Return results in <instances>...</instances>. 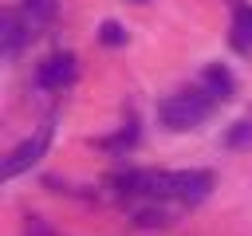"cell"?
<instances>
[{
    "label": "cell",
    "instance_id": "cell-12",
    "mask_svg": "<svg viewBox=\"0 0 252 236\" xmlns=\"http://www.w3.org/2000/svg\"><path fill=\"white\" fill-rule=\"evenodd\" d=\"M134 4H142V0H134Z\"/></svg>",
    "mask_w": 252,
    "mask_h": 236
},
{
    "label": "cell",
    "instance_id": "cell-7",
    "mask_svg": "<svg viewBox=\"0 0 252 236\" xmlns=\"http://www.w3.org/2000/svg\"><path fill=\"white\" fill-rule=\"evenodd\" d=\"M232 47L252 51V8H240L232 20Z\"/></svg>",
    "mask_w": 252,
    "mask_h": 236
},
{
    "label": "cell",
    "instance_id": "cell-2",
    "mask_svg": "<svg viewBox=\"0 0 252 236\" xmlns=\"http://www.w3.org/2000/svg\"><path fill=\"white\" fill-rule=\"evenodd\" d=\"M217 106H220V102H217V98L209 94V87L201 83V87H185V90L161 98V102H158V118H161L165 130H197Z\"/></svg>",
    "mask_w": 252,
    "mask_h": 236
},
{
    "label": "cell",
    "instance_id": "cell-11",
    "mask_svg": "<svg viewBox=\"0 0 252 236\" xmlns=\"http://www.w3.org/2000/svg\"><path fill=\"white\" fill-rule=\"evenodd\" d=\"M24 236H59L55 228H47V220H39V216H28V228H24Z\"/></svg>",
    "mask_w": 252,
    "mask_h": 236
},
{
    "label": "cell",
    "instance_id": "cell-10",
    "mask_svg": "<svg viewBox=\"0 0 252 236\" xmlns=\"http://www.w3.org/2000/svg\"><path fill=\"white\" fill-rule=\"evenodd\" d=\"M224 142H228V146H252V122H236Z\"/></svg>",
    "mask_w": 252,
    "mask_h": 236
},
{
    "label": "cell",
    "instance_id": "cell-5",
    "mask_svg": "<svg viewBox=\"0 0 252 236\" xmlns=\"http://www.w3.org/2000/svg\"><path fill=\"white\" fill-rule=\"evenodd\" d=\"M32 39V20L16 8H0V55H16Z\"/></svg>",
    "mask_w": 252,
    "mask_h": 236
},
{
    "label": "cell",
    "instance_id": "cell-4",
    "mask_svg": "<svg viewBox=\"0 0 252 236\" xmlns=\"http://www.w3.org/2000/svg\"><path fill=\"white\" fill-rule=\"evenodd\" d=\"M75 75H79V59H75L71 51H55V55H47V59L39 63L35 83L47 87V90H63V87L75 83Z\"/></svg>",
    "mask_w": 252,
    "mask_h": 236
},
{
    "label": "cell",
    "instance_id": "cell-9",
    "mask_svg": "<svg viewBox=\"0 0 252 236\" xmlns=\"http://www.w3.org/2000/svg\"><path fill=\"white\" fill-rule=\"evenodd\" d=\"M98 39H102L106 47H118V43H126V31H122V24H114V20H106V24L98 28Z\"/></svg>",
    "mask_w": 252,
    "mask_h": 236
},
{
    "label": "cell",
    "instance_id": "cell-8",
    "mask_svg": "<svg viewBox=\"0 0 252 236\" xmlns=\"http://www.w3.org/2000/svg\"><path fill=\"white\" fill-rule=\"evenodd\" d=\"M24 16L32 24H51L59 16V0H24Z\"/></svg>",
    "mask_w": 252,
    "mask_h": 236
},
{
    "label": "cell",
    "instance_id": "cell-3",
    "mask_svg": "<svg viewBox=\"0 0 252 236\" xmlns=\"http://www.w3.org/2000/svg\"><path fill=\"white\" fill-rule=\"evenodd\" d=\"M51 134H55V126L51 122H43L32 138H24L16 149H8V153H0V181H12V177H20V173H28L43 153H47V146H51Z\"/></svg>",
    "mask_w": 252,
    "mask_h": 236
},
{
    "label": "cell",
    "instance_id": "cell-6",
    "mask_svg": "<svg viewBox=\"0 0 252 236\" xmlns=\"http://www.w3.org/2000/svg\"><path fill=\"white\" fill-rule=\"evenodd\" d=\"M201 83L209 87V94H213L217 102H228V98H232V90H236L232 75H228L220 63H209V71H205V79H201Z\"/></svg>",
    "mask_w": 252,
    "mask_h": 236
},
{
    "label": "cell",
    "instance_id": "cell-1",
    "mask_svg": "<svg viewBox=\"0 0 252 236\" xmlns=\"http://www.w3.org/2000/svg\"><path fill=\"white\" fill-rule=\"evenodd\" d=\"M118 185H126L122 193H146V197H173V201H185V205H201L217 177L209 169H177V173H165V169H150V173H126Z\"/></svg>",
    "mask_w": 252,
    "mask_h": 236
}]
</instances>
